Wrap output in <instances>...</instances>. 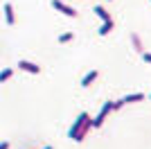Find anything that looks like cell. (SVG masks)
Here are the masks:
<instances>
[{
	"mask_svg": "<svg viewBox=\"0 0 151 149\" xmlns=\"http://www.w3.org/2000/svg\"><path fill=\"white\" fill-rule=\"evenodd\" d=\"M111 111H115V104H113V102H106V104L101 106L99 115H97V118L93 120V127H95V129H97V127H101V124H104V120L108 118V113H111Z\"/></svg>",
	"mask_w": 151,
	"mask_h": 149,
	"instance_id": "obj_1",
	"label": "cell"
},
{
	"mask_svg": "<svg viewBox=\"0 0 151 149\" xmlns=\"http://www.w3.org/2000/svg\"><path fill=\"white\" fill-rule=\"evenodd\" d=\"M142 99H145V95H142V93H133V95H126V97H122V99H117V102H113V104H115V111H117V108H122L124 104L142 102Z\"/></svg>",
	"mask_w": 151,
	"mask_h": 149,
	"instance_id": "obj_2",
	"label": "cell"
},
{
	"mask_svg": "<svg viewBox=\"0 0 151 149\" xmlns=\"http://www.w3.org/2000/svg\"><path fill=\"white\" fill-rule=\"evenodd\" d=\"M52 7H54L57 12H61V14H65V16H70V18H77V12H75L70 5L61 2V0H52Z\"/></svg>",
	"mask_w": 151,
	"mask_h": 149,
	"instance_id": "obj_3",
	"label": "cell"
},
{
	"mask_svg": "<svg viewBox=\"0 0 151 149\" xmlns=\"http://www.w3.org/2000/svg\"><path fill=\"white\" fill-rule=\"evenodd\" d=\"M88 118H90L88 113H79V118L75 120V124L70 127V133H68V136L72 138V140H75V136H77V133H79V129H81V127H83V122H86V120H88Z\"/></svg>",
	"mask_w": 151,
	"mask_h": 149,
	"instance_id": "obj_4",
	"label": "cell"
},
{
	"mask_svg": "<svg viewBox=\"0 0 151 149\" xmlns=\"http://www.w3.org/2000/svg\"><path fill=\"white\" fill-rule=\"evenodd\" d=\"M18 68L23 70V72H29V74H38L41 72V66H36V63H32V61H25V59L18 61Z\"/></svg>",
	"mask_w": 151,
	"mask_h": 149,
	"instance_id": "obj_5",
	"label": "cell"
},
{
	"mask_svg": "<svg viewBox=\"0 0 151 149\" xmlns=\"http://www.w3.org/2000/svg\"><path fill=\"white\" fill-rule=\"evenodd\" d=\"M2 12H5V20H7V25H14V23H16V14H14V7L9 5V2L2 7Z\"/></svg>",
	"mask_w": 151,
	"mask_h": 149,
	"instance_id": "obj_6",
	"label": "cell"
},
{
	"mask_svg": "<svg viewBox=\"0 0 151 149\" xmlns=\"http://www.w3.org/2000/svg\"><path fill=\"white\" fill-rule=\"evenodd\" d=\"M95 79H97V70H90V72H88V74H86V77L81 79V86H83V88H88Z\"/></svg>",
	"mask_w": 151,
	"mask_h": 149,
	"instance_id": "obj_7",
	"label": "cell"
},
{
	"mask_svg": "<svg viewBox=\"0 0 151 149\" xmlns=\"http://www.w3.org/2000/svg\"><path fill=\"white\" fill-rule=\"evenodd\" d=\"M95 14H97V16H99L104 23H106V20H113V18H111V14H108L104 7H95Z\"/></svg>",
	"mask_w": 151,
	"mask_h": 149,
	"instance_id": "obj_8",
	"label": "cell"
},
{
	"mask_svg": "<svg viewBox=\"0 0 151 149\" xmlns=\"http://www.w3.org/2000/svg\"><path fill=\"white\" fill-rule=\"evenodd\" d=\"M111 32H113V20H106V23L99 27V34H101V36H108Z\"/></svg>",
	"mask_w": 151,
	"mask_h": 149,
	"instance_id": "obj_9",
	"label": "cell"
},
{
	"mask_svg": "<svg viewBox=\"0 0 151 149\" xmlns=\"http://www.w3.org/2000/svg\"><path fill=\"white\" fill-rule=\"evenodd\" d=\"M131 43H133V48L138 50L140 54L145 52V45H142V41H140V36H138V34H133V36H131Z\"/></svg>",
	"mask_w": 151,
	"mask_h": 149,
	"instance_id": "obj_10",
	"label": "cell"
},
{
	"mask_svg": "<svg viewBox=\"0 0 151 149\" xmlns=\"http://www.w3.org/2000/svg\"><path fill=\"white\" fill-rule=\"evenodd\" d=\"M12 74H14V70H12V68L0 70V84H2V81H9V79H12Z\"/></svg>",
	"mask_w": 151,
	"mask_h": 149,
	"instance_id": "obj_11",
	"label": "cell"
},
{
	"mask_svg": "<svg viewBox=\"0 0 151 149\" xmlns=\"http://www.w3.org/2000/svg\"><path fill=\"white\" fill-rule=\"evenodd\" d=\"M72 36H75V34H72V32H65V34H61V36H59V43H70V41H72Z\"/></svg>",
	"mask_w": 151,
	"mask_h": 149,
	"instance_id": "obj_12",
	"label": "cell"
},
{
	"mask_svg": "<svg viewBox=\"0 0 151 149\" xmlns=\"http://www.w3.org/2000/svg\"><path fill=\"white\" fill-rule=\"evenodd\" d=\"M142 56H145L147 63H151V52H147V50H145V52H142Z\"/></svg>",
	"mask_w": 151,
	"mask_h": 149,
	"instance_id": "obj_13",
	"label": "cell"
},
{
	"mask_svg": "<svg viewBox=\"0 0 151 149\" xmlns=\"http://www.w3.org/2000/svg\"><path fill=\"white\" fill-rule=\"evenodd\" d=\"M0 149H9V142H0Z\"/></svg>",
	"mask_w": 151,
	"mask_h": 149,
	"instance_id": "obj_14",
	"label": "cell"
},
{
	"mask_svg": "<svg viewBox=\"0 0 151 149\" xmlns=\"http://www.w3.org/2000/svg\"><path fill=\"white\" fill-rule=\"evenodd\" d=\"M43 149H52V147H43Z\"/></svg>",
	"mask_w": 151,
	"mask_h": 149,
	"instance_id": "obj_15",
	"label": "cell"
},
{
	"mask_svg": "<svg viewBox=\"0 0 151 149\" xmlns=\"http://www.w3.org/2000/svg\"><path fill=\"white\" fill-rule=\"evenodd\" d=\"M149 99H151V97H149Z\"/></svg>",
	"mask_w": 151,
	"mask_h": 149,
	"instance_id": "obj_16",
	"label": "cell"
}]
</instances>
